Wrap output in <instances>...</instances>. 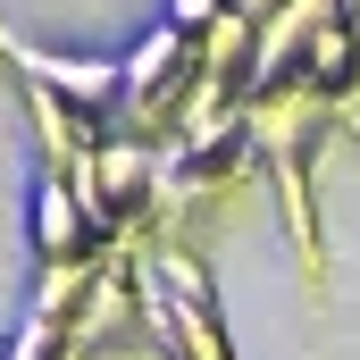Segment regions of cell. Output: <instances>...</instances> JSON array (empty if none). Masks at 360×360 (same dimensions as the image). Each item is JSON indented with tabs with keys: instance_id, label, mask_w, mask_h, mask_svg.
<instances>
[{
	"instance_id": "6da1fadb",
	"label": "cell",
	"mask_w": 360,
	"mask_h": 360,
	"mask_svg": "<svg viewBox=\"0 0 360 360\" xmlns=\"http://www.w3.org/2000/svg\"><path fill=\"white\" fill-rule=\"evenodd\" d=\"M310 76H327V84H344V76H352V42H344V34H327V42H310Z\"/></svg>"
},
{
	"instance_id": "7a4b0ae2",
	"label": "cell",
	"mask_w": 360,
	"mask_h": 360,
	"mask_svg": "<svg viewBox=\"0 0 360 360\" xmlns=\"http://www.w3.org/2000/svg\"><path fill=\"white\" fill-rule=\"evenodd\" d=\"M42 243H51V252H76V218H68L59 193H42Z\"/></svg>"
}]
</instances>
